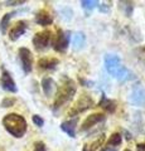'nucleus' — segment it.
Listing matches in <instances>:
<instances>
[{
	"label": "nucleus",
	"instance_id": "obj_5",
	"mask_svg": "<svg viewBox=\"0 0 145 151\" xmlns=\"http://www.w3.org/2000/svg\"><path fill=\"white\" fill-rule=\"evenodd\" d=\"M50 39H52V33L50 30H42L38 32L33 37V45L37 50H44L49 45Z\"/></svg>",
	"mask_w": 145,
	"mask_h": 151
},
{
	"label": "nucleus",
	"instance_id": "obj_18",
	"mask_svg": "<svg viewBox=\"0 0 145 151\" xmlns=\"http://www.w3.org/2000/svg\"><path fill=\"white\" fill-rule=\"evenodd\" d=\"M85 40H86V37L82 32H78L74 34L73 37V48L74 49H81L83 45H85Z\"/></svg>",
	"mask_w": 145,
	"mask_h": 151
},
{
	"label": "nucleus",
	"instance_id": "obj_7",
	"mask_svg": "<svg viewBox=\"0 0 145 151\" xmlns=\"http://www.w3.org/2000/svg\"><path fill=\"white\" fill-rule=\"evenodd\" d=\"M69 44V33H64L63 30L58 29L56 33L54 40H53V48L57 52H64L68 48Z\"/></svg>",
	"mask_w": 145,
	"mask_h": 151
},
{
	"label": "nucleus",
	"instance_id": "obj_3",
	"mask_svg": "<svg viewBox=\"0 0 145 151\" xmlns=\"http://www.w3.org/2000/svg\"><path fill=\"white\" fill-rule=\"evenodd\" d=\"M74 94H76V83L72 79H67L62 84V87L58 89L57 94H56V100L53 103V111L59 110L61 107H63L66 103H68L73 98Z\"/></svg>",
	"mask_w": 145,
	"mask_h": 151
},
{
	"label": "nucleus",
	"instance_id": "obj_15",
	"mask_svg": "<svg viewBox=\"0 0 145 151\" xmlns=\"http://www.w3.org/2000/svg\"><path fill=\"white\" fill-rule=\"evenodd\" d=\"M59 60L57 58H40L38 65L42 69H54L58 65Z\"/></svg>",
	"mask_w": 145,
	"mask_h": 151
},
{
	"label": "nucleus",
	"instance_id": "obj_25",
	"mask_svg": "<svg viewBox=\"0 0 145 151\" xmlns=\"http://www.w3.org/2000/svg\"><path fill=\"white\" fill-rule=\"evenodd\" d=\"M34 151H47V147H45V144L43 141H37L34 144Z\"/></svg>",
	"mask_w": 145,
	"mask_h": 151
},
{
	"label": "nucleus",
	"instance_id": "obj_23",
	"mask_svg": "<svg viewBox=\"0 0 145 151\" xmlns=\"http://www.w3.org/2000/svg\"><path fill=\"white\" fill-rule=\"evenodd\" d=\"M32 120H33V124L37 125L38 127H43L44 126V120L42 119V117L39 115H33V117H32Z\"/></svg>",
	"mask_w": 145,
	"mask_h": 151
},
{
	"label": "nucleus",
	"instance_id": "obj_30",
	"mask_svg": "<svg viewBox=\"0 0 145 151\" xmlns=\"http://www.w3.org/2000/svg\"><path fill=\"white\" fill-rule=\"evenodd\" d=\"M124 151H130V150H129V149H125V150H124Z\"/></svg>",
	"mask_w": 145,
	"mask_h": 151
},
{
	"label": "nucleus",
	"instance_id": "obj_11",
	"mask_svg": "<svg viewBox=\"0 0 145 151\" xmlns=\"http://www.w3.org/2000/svg\"><path fill=\"white\" fill-rule=\"evenodd\" d=\"M104 120H105V115H104V113H92V115L87 116V119L82 122L81 130L82 131H87V130H90L91 127L97 125L99 122H102Z\"/></svg>",
	"mask_w": 145,
	"mask_h": 151
},
{
	"label": "nucleus",
	"instance_id": "obj_4",
	"mask_svg": "<svg viewBox=\"0 0 145 151\" xmlns=\"http://www.w3.org/2000/svg\"><path fill=\"white\" fill-rule=\"evenodd\" d=\"M92 106H93L92 97L90 96V94H82V96L78 98V101L74 103V106L69 110L68 115L69 116H77V115H79V113H82L86 110H88V108H91Z\"/></svg>",
	"mask_w": 145,
	"mask_h": 151
},
{
	"label": "nucleus",
	"instance_id": "obj_1",
	"mask_svg": "<svg viewBox=\"0 0 145 151\" xmlns=\"http://www.w3.org/2000/svg\"><path fill=\"white\" fill-rule=\"evenodd\" d=\"M105 62V68L109 72L112 77L116 78L118 81H126V79L133 78L131 77V72L125 68L123 64H121V59L119 55L116 54H106L104 58Z\"/></svg>",
	"mask_w": 145,
	"mask_h": 151
},
{
	"label": "nucleus",
	"instance_id": "obj_6",
	"mask_svg": "<svg viewBox=\"0 0 145 151\" xmlns=\"http://www.w3.org/2000/svg\"><path fill=\"white\" fill-rule=\"evenodd\" d=\"M18 54H19V60L23 70L25 73H30L32 69H33V55H32V52L28 48L22 47V48H19Z\"/></svg>",
	"mask_w": 145,
	"mask_h": 151
},
{
	"label": "nucleus",
	"instance_id": "obj_12",
	"mask_svg": "<svg viewBox=\"0 0 145 151\" xmlns=\"http://www.w3.org/2000/svg\"><path fill=\"white\" fill-rule=\"evenodd\" d=\"M78 124V117H74L72 120L64 121L61 124V130L69 136V137H76V127Z\"/></svg>",
	"mask_w": 145,
	"mask_h": 151
},
{
	"label": "nucleus",
	"instance_id": "obj_28",
	"mask_svg": "<svg viewBox=\"0 0 145 151\" xmlns=\"http://www.w3.org/2000/svg\"><path fill=\"white\" fill-rule=\"evenodd\" d=\"M100 10L101 12H109V8H106L105 4H102V5H100Z\"/></svg>",
	"mask_w": 145,
	"mask_h": 151
},
{
	"label": "nucleus",
	"instance_id": "obj_26",
	"mask_svg": "<svg viewBox=\"0 0 145 151\" xmlns=\"http://www.w3.org/2000/svg\"><path fill=\"white\" fill-rule=\"evenodd\" d=\"M4 4L8 6H13V5H23V4H25V1L24 0H20V1H5Z\"/></svg>",
	"mask_w": 145,
	"mask_h": 151
},
{
	"label": "nucleus",
	"instance_id": "obj_19",
	"mask_svg": "<svg viewBox=\"0 0 145 151\" xmlns=\"http://www.w3.org/2000/svg\"><path fill=\"white\" fill-rule=\"evenodd\" d=\"M121 144V135L119 134V132H114L111 136L109 141H107L106 144V147H112V149H116L118 146H120Z\"/></svg>",
	"mask_w": 145,
	"mask_h": 151
},
{
	"label": "nucleus",
	"instance_id": "obj_8",
	"mask_svg": "<svg viewBox=\"0 0 145 151\" xmlns=\"http://www.w3.org/2000/svg\"><path fill=\"white\" fill-rule=\"evenodd\" d=\"M130 103H133L134 106H144L145 105V88L143 86H134L131 93L129 96Z\"/></svg>",
	"mask_w": 145,
	"mask_h": 151
},
{
	"label": "nucleus",
	"instance_id": "obj_17",
	"mask_svg": "<svg viewBox=\"0 0 145 151\" xmlns=\"http://www.w3.org/2000/svg\"><path fill=\"white\" fill-rule=\"evenodd\" d=\"M15 14H17V12H12V13H6L5 15H3L1 20H0V33H1V34H5L6 33L9 23H10V19L15 15Z\"/></svg>",
	"mask_w": 145,
	"mask_h": 151
},
{
	"label": "nucleus",
	"instance_id": "obj_22",
	"mask_svg": "<svg viewBox=\"0 0 145 151\" xmlns=\"http://www.w3.org/2000/svg\"><path fill=\"white\" fill-rule=\"evenodd\" d=\"M120 4H123V5H121V8L124 9L125 15L131 17V15H133V12H134V5H133V3H131V1H120Z\"/></svg>",
	"mask_w": 145,
	"mask_h": 151
},
{
	"label": "nucleus",
	"instance_id": "obj_10",
	"mask_svg": "<svg viewBox=\"0 0 145 151\" xmlns=\"http://www.w3.org/2000/svg\"><path fill=\"white\" fill-rule=\"evenodd\" d=\"M27 28H28V23H27L25 20H19V22H17L15 24H14V27L10 29V32H9V39H10L12 42L18 40V39H19V38L25 33Z\"/></svg>",
	"mask_w": 145,
	"mask_h": 151
},
{
	"label": "nucleus",
	"instance_id": "obj_2",
	"mask_svg": "<svg viewBox=\"0 0 145 151\" xmlns=\"http://www.w3.org/2000/svg\"><path fill=\"white\" fill-rule=\"evenodd\" d=\"M3 125L4 129L17 139L23 137L28 129L25 119L23 116L18 115V113H8L3 119Z\"/></svg>",
	"mask_w": 145,
	"mask_h": 151
},
{
	"label": "nucleus",
	"instance_id": "obj_9",
	"mask_svg": "<svg viewBox=\"0 0 145 151\" xmlns=\"http://www.w3.org/2000/svg\"><path fill=\"white\" fill-rule=\"evenodd\" d=\"M0 84H1V88L6 92H10V93H17L18 88H17V84L14 82L13 77L10 76V73L8 70L3 69V73H1V78H0Z\"/></svg>",
	"mask_w": 145,
	"mask_h": 151
},
{
	"label": "nucleus",
	"instance_id": "obj_21",
	"mask_svg": "<svg viewBox=\"0 0 145 151\" xmlns=\"http://www.w3.org/2000/svg\"><path fill=\"white\" fill-rule=\"evenodd\" d=\"M81 5L86 12H91L92 9H95L99 5V1H96V0H82Z\"/></svg>",
	"mask_w": 145,
	"mask_h": 151
},
{
	"label": "nucleus",
	"instance_id": "obj_24",
	"mask_svg": "<svg viewBox=\"0 0 145 151\" xmlns=\"http://www.w3.org/2000/svg\"><path fill=\"white\" fill-rule=\"evenodd\" d=\"M14 103H15V100H14V98L6 97V98H4V100L1 101V107H12Z\"/></svg>",
	"mask_w": 145,
	"mask_h": 151
},
{
	"label": "nucleus",
	"instance_id": "obj_27",
	"mask_svg": "<svg viewBox=\"0 0 145 151\" xmlns=\"http://www.w3.org/2000/svg\"><path fill=\"white\" fill-rule=\"evenodd\" d=\"M136 150L138 151H145V144H139L136 146Z\"/></svg>",
	"mask_w": 145,
	"mask_h": 151
},
{
	"label": "nucleus",
	"instance_id": "obj_16",
	"mask_svg": "<svg viewBox=\"0 0 145 151\" xmlns=\"http://www.w3.org/2000/svg\"><path fill=\"white\" fill-rule=\"evenodd\" d=\"M104 140H105V136L101 135L99 139H96L95 141H92L91 144H86L85 146H83L82 151H97V150H99L101 146H102V142H104Z\"/></svg>",
	"mask_w": 145,
	"mask_h": 151
},
{
	"label": "nucleus",
	"instance_id": "obj_14",
	"mask_svg": "<svg viewBox=\"0 0 145 151\" xmlns=\"http://www.w3.org/2000/svg\"><path fill=\"white\" fill-rule=\"evenodd\" d=\"M54 86H56V83L50 77H44L43 79H42V89H43V92H44V94L47 97L52 96Z\"/></svg>",
	"mask_w": 145,
	"mask_h": 151
},
{
	"label": "nucleus",
	"instance_id": "obj_20",
	"mask_svg": "<svg viewBox=\"0 0 145 151\" xmlns=\"http://www.w3.org/2000/svg\"><path fill=\"white\" fill-rule=\"evenodd\" d=\"M99 106L102 107V108H105L107 112L112 113V112L115 111V108H116V102L115 101H111V100H106V98L104 97V98H102V101L99 103Z\"/></svg>",
	"mask_w": 145,
	"mask_h": 151
},
{
	"label": "nucleus",
	"instance_id": "obj_29",
	"mask_svg": "<svg viewBox=\"0 0 145 151\" xmlns=\"http://www.w3.org/2000/svg\"><path fill=\"white\" fill-rule=\"evenodd\" d=\"M102 151H118V150H116V149H112V147H105Z\"/></svg>",
	"mask_w": 145,
	"mask_h": 151
},
{
	"label": "nucleus",
	"instance_id": "obj_13",
	"mask_svg": "<svg viewBox=\"0 0 145 151\" xmlns=\"http://www.w3.org/2000/svg\"><path fill=\"white\" fill-rule=\"evenodd\" d=\"M35 23L42 27H47L53 23V18L49 12H47L45 9H42V10H39L35 14Z\"/></svg>",
	"mask_w": 145,
	"mask_h": 151
}]
</instances>
